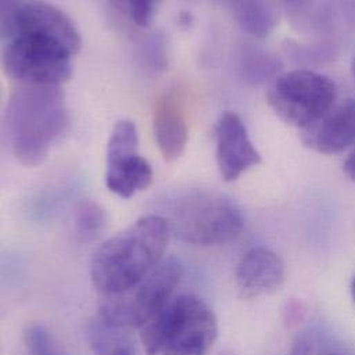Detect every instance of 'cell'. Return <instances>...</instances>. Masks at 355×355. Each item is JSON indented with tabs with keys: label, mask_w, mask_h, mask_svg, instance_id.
Here are the masks:
<instances>
[{
	"label": "cell",
	"mask_w": 355,
	"mask_h": 355,
	"mask_svg": "<svg viewBox=\"0 0 355 355\" xmlns=\"http://www.w3.org/2000/svg\"><path fill=\"white\" fill-rule=\"evenodd\" d=\"M169 238L165 217H141L97 248L90 263L93 285L104 296L129 291L161 264Z\"/></svg>",
	"instance_id": "6da1fadb"
},
{
	"label": "cell",
	"mask_w": 355,
	"mask_h": 355,
	"mask_svg": "<svg viewBox=\"0 0 355 355\" xmlns=\"http://www.w3.org/2000/svg\"><path fill=\"white\" fill-rule=\"evenodd\" d=\"M6 133L17 161L43 164L69 125L65 94L58 85H19L7 101Z\"/></svg>",
	"instance_id": "7a4b0ae2"
},
{
	"label": "cell",
	"mask_w": 355,
	"mask_h": 355,
	"mask_svg": "<svg viewBox=\"0 0 355 355\" xmlns=\"http://www.w3.org/2000/svg\"><path fill=\"white\" fill-rule=\"evenodd\" d=\"M166 220L180 241L198 246L225 245L236 239L245 225L241 207L213 189H191L180 195Z\"/></svg>",
	"instance_id": "3957f363"
},
{
	"label": "cell",
	"mask_w": 355,
	"mask_h": 355,
	"mask_svg": "<svg viewBox=\"0 0 355 355\" xmlns=\"http://www.w3.org/2000/svg\"><path fill=\"white\" fill-rule=\"evenodd\" d=\"M213 310L199 297L181 295L141 329V343L148 355L166 352L207 353L217 339Z\"/></svg>",
	"instance_id": "277c9868"
},
{
	"label": "cell",
	"mask_w": 355,
	"mask_h": 355,
	"mask_svg": "<svg viewBox=\"0 0 355 355\" xmlns=\"http://www.w3.org/2000/svg\"><path fill=\"white\" fill-rule=\"evenodd\" d=\"M182 277V267L176 259H165L137 285L118 295L105 296L100 320L121 329H143L172 300Z\"/></svg>",
	"instance_id": "5b68a950"
},
{
	"label": "cell",
	"mask_w": 355,
	"mask_h": 355,
	"mask_svg": "<svg viewBox=\"0 0 355 355\" xmlns=\"http://www.w3.org/2000/svg\"><path fill=\"white\" fill-rule=\"evenodd\" d=\"M335 82L317 71L293 69L279 73L271 83L267 100L275 115L300 130L322 118L335 104Z\"/></svg>",
	"instance_id": "8992f818"
},
{
	"label": "cell",
	"mask_w": 355,
	"mask_h": 355,
	"mask_svg": "<svg viewBox=\"0 0 355 355\" xmlns=\"http://www.w3.org/2000/svg\"><path fill=\"white\" fill-rule=\"evenodd\" d=\"M72 55L61 42L40 33H21L7 40L3 69L19 85H61L72 75Z\"/></svg>",
	"instance_id": "52a82bcc"
},
{
	"label": "cell",
	"mask_w": 355,
	"mask_h": 355,
	"mask_svg": "<svg viewBox=\"0 0 355 355\" xmlns=\"http://www.w3.org/2000/svg\"><path fill=\"white\" fill-rule=\"evenodd\" d=\"M137 150L139 132L136 123L129 119L119 121L108 141L105 185L122 198H130L147 189L154 180L150 162Z\"/></svg>",
	"instance_id": "ba28073f"
},
{
	"label": "cell",
	"mask_w": 355,
	"mask_h": 355,
	"mask_svg": "<svg viewBox=\"0 0 355 355\" xmlns=\"http://www.w3.org/2000/svg\"><path fill=\"white\" fill-rule=\"evenodd\" d=\"M21 33H40L61 42L76 54L82 46L75 22L58 7L43 1L1 3V35L6 40Z\"/></svg>",
	"instance_id": "9c48e42d"
},
{
	"label": "cell",
	"mask_w": 355,
	"mask_h": 355,
	"mask_svg": "<svg viewBox=\"0 0 355 355\" xmlns=\"http://www.w3.org/2000/svg\"><path fill=\"white\" fill-rule=\"evenodd\" d=\"M216 161L225 181H235L245 172L261 164V155L253 146L242 118L224 112L216 123Z\"/></svg>",
	"instance_id": "30bf717a"
},
{
	"label": "cell",
	"mask_w": 355,
	"mask_h": 355,
	"mask_svg": "<svg viewBox=\"0 0 355 355\" xmlns=\"http://www.w3.org/2000/svg\"><path fill=\"white\" fill-rule=\"evenodd\" d=\"M286 278L284 260L271 249L256 246L242 254L235 271L238 293L250 300L279 291Z\"/></svg>",
	"instance_id": "8fae6325"
},
{
	"label": "cell",
	"mask_w": 355,
	"mask_h": 355,
	"mask_svg": "<svg viewBox=\"0 0 355 355\" xmlns=\"http://www.w3.org/2000/svg\"><path fill=\"white\" fill-rule=\"evenodd\" d=\"M303 144L324 155L339 154L355 144V98L336 103L322 118L300 130Z\"/></svg>",
	"instance_id": "7c38bea8"
},
{
	"label": "cell",
	"mask_w": 355,
	"mask_h": 355,
	"mask_svg": "<svg viewBox=\"0 0 355 355\" xmlns=\"http://www.w3.org/2000/svg\"><path fill=\"white\" fill-rule=\"evenodd\" d=\"M154 133L164 159L166 162L178 161L188 143V123L176 92H169L157 101Z\"/></svg>",
	"instance_id": "4fadbf2b"
},
{
	"label": "cell",
	"mask_w": 355,
	"mask_h": 355,
	"mask_svg": "<svg viewBox=\"0 0 355 355\" xmlns=\"http://www.w3.org/2000/svg\"><path fill=\"white\" fill-rule=\"evenodd\" d=\"M284 7L292 25L304 35H329L342 25L338 3L288 1Z\"/></svg>",
	"instance_id": "5bb4252c"
},
{
	"label": "cell",
	"mask_w": 355,
	"mask_h": 355,
	"mask_svg": "<svg viewBox=\"0 0 355 355\" xmlns=\"http://www.w3.org/2000/svg\"><path fill=\"white\" fill-rule=\"evenodd\" d=\"M231 11L238 25L257 39L270 36L279 21L278 8L267 1H234Z\"/></svg>",
	"instance_id": "9a60e30c"
},
{
	"label": "cell",
	"mask_w": 355,
	"mask_h": 355,
	"mask_svg": "<svg viewBox=\"0 0 355 355\" xmlns=\"http://www.w3.org/2000/svg\"><path fill=\"white\" fill-rule=\"evenodd\" d=\"M89 342L94 355H140L126 329L110 327L100 318L89 327Z\"/></svg>",
	"instance_id": "2e32d148"
},
{
	"label": "cell",
	"mask_w": 355,
	"mask_h": 355,
	"mask_svg": "<svg viewBox=\"0 0 355 355\" xmlns=\"http://www.w3.org/2000/svg\"><path fill=\"white\" fill-rule=\"evenodd\" d=\"M241 72L246 82L259 85L268 79H275L282 68L281 60L263 49L249 46L241 54Z\"/></svg>",
	"instance_id": "e0dca14e"
},
{
	"label": "cell",
	"mask_w": 355,
	"mask_h": 355,
	"mask_svg": "<svg viewBox=\"0 0 355 355\" xmlns=\"http://www.w3.org/2000/svg\"><path fill=\"white\" fill-rule=\"evenodd\" d=\"M75 230L82 241H96L107 230L108 217L96 200H82L75 211Z\"/></svg>",
	"instance_id": "ac0fdd59"
},
{
	"label": "cell",
	"mask_w": 355,
	"mask_h": 355,
	"mask_svg": "<svg viewBox=\"0 0 355 355\" xmlns=\"http://www.w3.org/2000/svg\"><path fill=\"white\" fill-rule=\"evenodd\" d=\"M25 355H68L55 336L42 324H31L24 331Z\"/></svg>",
	"instance_id": "d6986e66"
},
{
	"label": "cell",
	"mask_w": 355,
	"mask_h": 355,
	"mask_svg": "<svg viewBox=\"0 0 355 355\" xmlns=\"http://www.w3.org/2000/svg\"><path fill=\"white\" fill-rule=\"evenodd\" d=\"M122 7L128 11L129 19L140 28H148L157 11V4L151 0H130L122 3Z\"/></svg>",
	"instance_id": "ffe728a7"
},
{
	"label": "cell",
	"mask_w": 355,
	"mask_h": 355,
	"mask_svg": "<svg viewBox=\"0 0 355 355\" xmlns=\"http://www.w3.org/2000/svg\"><path fill=\"white\" fill-rule=\"evenodd\" d=\"M147 61L153 68L164 69L166 67V54H165V42L161 36H153L147 43Z\"/></svg>",
	"instance_id": "44dd1931"
},
{
	"label": "cell",
	"mask_w": 355,
	"mask_h": 355,
	"mask_svg": "<svg viewBox=\"0 0 355 355\" xmlns=\"http://www.w3.org/2000/svg\"><path fill=\"white\" fill-rule=\"evenodd\" d=\"M342 25L355 29V1L338 3Z\"/></svg>",
	"instance_id": "7402d4cb"
},
{
	"label": "cell",
	"mask_w": 355,
	"mask_h": 355,
	"mask_svg": "<svg viewBox=\"0 0 355 355\" xmlns=\"http://www.w3.org/2000/svg\"><path fill=\"white\" fill-rule=\"evenodd\" d=\"M311 350H313L311 342L307 338L302 336L295 340V343L292 345V349L289 352V355H310Z\"/></svg>",
	"instance_id": "603a6c76"
},
{
	"label": "cell",
	"mask_w": 355,
	"mask_h": 355,
	"mask_svg": "<svg viewBox=\"0 0 355 355\" xmlns=\"http://www.w3.org/2000/svg\"><path fill=\"white\" fill-rule=\"evenodd\" d=\"M343 169H345L346 176L350 178V180H353L355 182V150L352 151V154H350L349 158L346 159Z\"/></svg>",
	"instance_id": "cb8c5ba5"
},
{
	"label": "cell",
	"mask_w": 355,
	"mask_h": 355,
	"mask_svg": "<svg viewBox=\"0 0 355 355\" xmlns=\"http://www.w3.org/2000/svg\"><path fill=\"white\" fill-rule=\"evenodd\" d=\"M161 355H205V353H200V352H166Z\"/></svg>",
	"instance_id": "d4e9b609"
},
{
	"label": "cell",
	"mask_w": 355,
	"mask_h": 355,
	"mask_svg": "<svg viewBox=\"0 0 355 355\" xmlns=\"http://www.w3.org/2000/svg\"><path fill=\"white\" fill-rule=\"evenodd\" d=\"M352 297H353V302L355 304V277L353 278V282H352Z\"/></svg>",
	"instance_id": "484cf974"
},
{
	"label": "cell",
	"mask_w": 355,
	"mask_h": 355,
	"mask_svg": "<svg viewBox=\"0 0 355 355\" xmlns=\"http://www.w3.org/2000/svg\"><path fill=\"white\" fill-rule=\"evenodd\" d=\"M352 72H353V78H354L355 82V55L354 58H353V62H352Z\"/></svg>",
	"instance_id": "4316f807"
},
{
	"label": "cell",
	"mask_w": 355,
	"mask_h": 355,
	"mask_svg": "<svg viewBox=\"0 0 355 355\" xmlns=\"http://www.w3.org/2000/svg\"><path fill=\"white\" fill-rule=\"evenodd\" d=\"M321 355H345V354H342V353H325V354H321Z\"/></svg>",
	"instance_id": "83f0119b"
}]
</instances>
